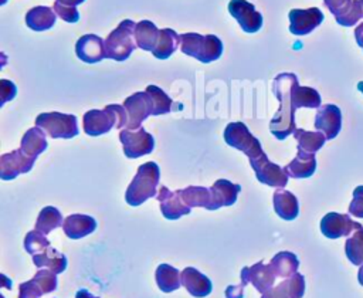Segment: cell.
<instances>
[{
  "label": "cell",
  "instance_id": "obj_1",
  "mask_svg": "<svg viewBox=\"0 0 363 298\" xmlns=\"http://www.w3.org/2000/svg\"><path fill=\"white\" fill-rule=\"evenodd\" d=\"M296 79L295 74L282 72L278 74L272 82V92L279 99L281 105L269 122V131L278 140L286 139L296 129L295 112L291 105V89Z\"/></svg>",
  "mask_w": 363,
  "mask_h": 298
},
{
  "label": "cell",
  "instance_id": "obj_2",
  "mask_svg": "<svg viewBox=\"0 0 363 298\" xmlns=\"http://www.w3.org/2000/svg\"><path fill=\"white\" fill-rule=\"evenodd\" d=\"M128 126V112L123 105L111 104L105 109H91L82 116L84 132L89 136H99L108 133L112 128L126 129Z\"/></svg>",
  "mask_w": 363,
  "mask_h": 298
},
{
  "label": "cell",
  "instance_id": "obj_3",
  "mask_svg": "<svg viewBox=\"0 0 363 298\" xmlns=\"http://www.w3.org/2000/svg\"><path fill=\"white\" fill-rule=\"evenodd\" d=\"M160 169L155 162L142 163L126 189L125 200L130 206H140L147 199L157 196Z\"/></svg>",
  "mask_w": 363,
  "mask_h": 298
},
{
  "label": "cell",
  "instance_id": "obj_4",
  "mask_svg": "<svg viewBox=\"0 0 363 298\" xmlns=\"http://www.w3.org/2000/svg\"><path fill=\"white\" fill-rule=\"evenodd\" d=\"M180 50L183 54L199 60L203 64L216 61L223 54V43L214 34L201 35L197 33L180 34Z\"/></svg>",
  "mask_w": 363,
  "mask_h": 298
},
{
  "label": "cell",
  "instance_id": "obj_5",
  "mask_svg": "<svg viewBox=\"0 0 363 298\" xmlns=\"http://www.w3.org/2000/svg\"><path fill=\"white\" fill-rule=\"evenodd\" d=\"M135 26L132 20H123L119 26L105 38L106 58L113 61H125L130 57L132 51L138 47L135 41Z\"/></svg>",
  "mask_w": 363,
  "mask_h": 298
},
{
  "label": "cell",
  "instance_id": "obj_6",
  "mask_svg": "<svg viewBox=\"0 0 363 298\" xmlns=\"http://www.w3.org/2000/svg\"><path fill=\"white\" fill-rule=\"evenodd\" d=\"M35 126L41 128L52 139H71L78 135L77 116L72 114L44 112L35 118Z\"/></svg>",
  "mask_w": 363,
  "mask_h": 298
},
{
  "label": "cell",
  "instance_id": "obj_7",
  "mask_svg": "<svg viewBox=\"0 0 363 298\" xmlns=\"http://www.w3.org/2000/svg\"><path fill=\"white\" fill-rule=\"evenodd\" d=\"M224 140L227 145L244 152L248 159H254L264 152L261 142L250 132L247 125L242 122L228 123L224 129Z\"/></svg>",
  "mask_w": 363,
  "mask_h": 298
},
{
  "label": "cell",
  "instance_id": "obj_8",
  "mask_svg": "<svg viewBox=\"0 0 363 298\" xmlns=\"http://www.w3.org/2000/svg\"><path fill=\"white\" fill-rule=\"evenodd\" d=\"M250 165L255 172L258 182L278 189L286 186L289 177L288 172L285 170V167H281L279 165L271 162L265 152L254 159H250Z\"/></svg>",
  "mask_w": 363,
  "mask_h": 298
},
{
  "label": "cell",
  "instance_id": "obj_9",
  "mask_svg": "<svg viewBox=\"0 0 363 298\" xmlns=\"http://www.w3.org/2000/svg\"><path fill=\"white\" fill-rule=\"evenodd\" d=\"M119 140L122 142L125 156L129 159L152 153L155 148V138L145 131V128H139L136 131L122 129L119 132Z\"/></svg>",
  "mask_w": 363,
  "mask_h": 298
},
{
  "label": "cell",
  "instance_id": "obj_10",
  "mask_svg": "<svg viewBox=\"0 0 363 298\" xmlns=\"http://www.w3.org/2000/svg\"><path fill=\"white\" fill-rule=\"evenodd\" d=\"M123 106L128 112L126 129H130V131H136L142 128V122L147 119L150 115H153V101L146 91L135 92L129 95L125 99Z\"/></svg>",
  "mask_w": 363,
  "mask_h": 298
},
{
  "label": "cell",
  "instance_id": "obj_11",
  "mask_svg": "<svg viewBox=\"0 0 363 298\" xmlns=\"http://www.w3.org/2000/svg\"><path fill=\"white\" fill-rule=\"evenodd\" d=\"M288 17L289 31L295 35H306L323 21V13L318 7L292 9Z\"/></svg>",
  "mask_w": 363,
  "mask_h": 298
},
{
  "label": "cell",
  "instance_id": "obj_12",
  "mask_svg": "<svg viewBox=\"0 0 363 298\" xmlns=\"http://www.w3.org/2000/svg\"><path fill=\"white\" fill-rule=\"evenodd\" d=\"M37 159L27 156L21 149H14L0 156V177L3 180H11L21 173H27L33 169Z\"/></svg>",
  "mask_w": 363,
  "mask_h": 298
},
{
  "label": "cell",
  "instance_id": "obj_13",
  "mask_svg": "<svg viewBox=\"0 0 363 298\" xmlns=\"http://www.w3.org/2000/svg\"><path fill=\"white\" fill-rule=\"evenodd\" d=\"M228 11L245 33H257L262 27V14L247 0H230Z\"/></svg>",
  "mask_w": 363,
  "mask_h": 298
},
{
  "label": "cell",
  "instance_id": "obj_14",
  "mask_svg": "<svg viewBox=\"0 0 363 298\" xmlns=\"http://www.w3.org/2000/svg\"><path fill=\"white\" fill-rule=\"evenodd\" d=\"M325 6L335 16L336 23L343 27H352L363 17L360 0H323Z\"/></svg>",
  "mask_w": 363,
  "mask_h": 298
},
{
  "label": "cell",
  "instance_id": "obj_15",
  "mask_svg": "<svg viewBox=\"0 0 363 298\" xmlns=\"http://www.w3.org/2000/svg\"><path fill=\"white\" fill-rule=\"evenodd\" d=\"M315 128L322 132L326 139L336 138L342 128V112L339 106L333 104L320 105L315 115Z\"/></svg>",
  "mask_w": 363,
  "mask_h": 298
},
{
  "label": "cell",
  "instance_id": "obj_16",
  "mask_svg": "<svg viewBox=\"0 0 363 298\" xmlns=\"http://www.w3.org/2000/svg\"><path fill=\"white\" fill-rule=\"evenodd\" d=\"M241 280L252 284L255 289L261 294L267 292L269 288H272L277 274L274 272L271 264H264L262 261L255 263L254 265L244 267L241 270Z\"/></svg>",
  "mask_w": 363,
  "mask_h": 298
},
{
  "label": "cell",
  "instance_id": "obj_17",
  "mask_svg": "<svg viewBox=\"0 0 363 298\" xmlns=\"http://www.w3.org/2000/svg\"><path fill=\"white\" fill-rule=\"evenodd\" d=\"M77 57L88 64H95L106 58L105 41L96 34H85L75 44Z\"/></svg>",
  "mask_w": 363,
  "mask_h": 298
},
{
  "label": "cell",
  "instance_id": "obj_18",
  "mask_svg": "<svg viewBox=\"0 0 363 298\" xmlns=\"http://www.w3.org/2000/svg\"><path fill=\"white\" fill-rule=\"evenodd\" d=\"M356 227V221L350 219L349 214H340L330 211L325 214L320 220V231L328 238H339L349 237Z\"/></svg>",
  "mask_w": 363,
  "mask_h": 298
},
{
  "label": "cell",
  "instance_id": "obj_19",
  "mask_svg": "<svg viewBox=\"0 0 363 298\" xmlns=\"http://www.w3.org/2000/svg\"><path fill=\"white\" fill-rule=\"evenodd\" d=\"M156 199L160 203V211L164 219L167 220H177L184 214L190 213V207H187L180 197L179 192H170L166 186H162L159 189V193Z\"/></svg>",
  "mask_w": 363,
  "mask_h": 298
},
{
  "label": "cell",
  "instance_id": "obj_20",
  "mask_svg": "<svg viewBox=\"0 0 363 298\" xmlns=\"http://www.w3.org/2000/svg\"><path fill=\"white\" fill-rule=\"evenodd\" d=\"M240 192H241L240 184L231 183L227 179L216 180L210 187V193H211L210 210H217L223 206H233Z\"/></svg>",
  "mask_w": 363,
  "mask_h": 298
},
{
  "label": "cell",
  "instance_id": "obj_21",
  "mask_svg": "<svg viewBox=\"0 0 363 298\" xmlns=\"http://www.w3.org/2000/svg\"><path fill=\"white\" fill-rule=\"evenodd\" d=\"M305 294V277L295 272L289 278H285L277 287L269 288L261 295V298H302Z\"/></svg>",
  "mask_w": 363,
  "mask_h": 298
},
{
  "label": "cell",
  "instance_id": "obj_22",
  "mask_svg": "<svg viewBox=\"0 0 363 298\" xmlns=\"http://www.w3.org/2000/svg\"><path fill=\"white\" fill-rule=\"evenodd\" d=\"M182 285L196 298L207 297L213 289L210 278L193 267H186L182 271Z\"/></svg>",
  "mask_w": 363,
  "mask_h": 298
},
{
  "label": "cell",
  "instance_id": "obj_23",
  "mask_svg": "<svg viewBox=\"0 0 363 298\" xmlns=\"http://www.w3.org/2000/svg\"><path fill=\"white\" fill-rule=\"evenodd\" d=\"M96 228V221L94 217L86 214H71L64 219L62 230L68 238L78 240L91 233Z\"/></svg>",
  "mask_w": 363,
  "mask_h": 298
},
{
  "label": "cell",
  "instance_id": "obj_24",
  "mask_svg": "<svg viewBox=\"0 0 363 298\" xmlns=\"http://www.w3.org/2000/svg\"><path fill=\"white\" fill-rule=\"evenodd\" d=\"M272 202H274V210L281 219L295 220L298 217L299 203L294 193L285 189H278L272 196Z\"/></svg>",
  "mask_w": 363,
  "mask_h": 298
},
{
  "label": "cell",
  "instance_id": "obj_25",
  "mask_svg": "<svg viewBox=\"0 0 363 298\" xmlns=\"http://www.w3.org/2000/svg\"><path fill=\"white\" fill-rule=\"evenodd\" d=\"M285 170L294 179L311 177L316 170L315 153H308L298 149L296 156L285 166Z\"/></svg>",
  "mask_w": 363,
  "mask_h": 298
},
{
  "label": "cell",
  "instance_id": "obj_26",
  "mask_svg": "<svg viewBox=\"0 0 363 298\" xmlns=\"http://www.w3.org/2000/svg\"><path fill=\"white\" fill-rule=\"evenodd\" d=\"M57 14L51 7L35 6L30 9L26 14V24L34 31H45L54 27Z\"/></svg>",
  "mask_w": 363,
  "mask_h": 298
},
{
  "label": "cell",
  "instance_id": "obj_27",
  "mask_svg": "<svg viewBox=\"0 0 363 298\" xmlns=\"http://www.w3.org/2000/svg\"><path fill=\"white\" fill-rule=\"evenodd\" d=\"M33 263H34V265L37 268L45 267V268L51 270L55 274L64 272L65 268H67V264H68L67 257L62 253H60L55 248H52L51 245L45 247L38 254H34L33 255Z\"/></svg>",
  "mask_w": 363,
  "mask_h": 298
},
{
  "label": "cell",
  "instance_id": "obj_28",
  "mask_svg": "<svg viewBox=\"0 0 363 298\" xmlns=\"http://www.w3.org/2000/svg\"><path fill=\"white\" fill-rule=\"evenodd\" d=\"M48 146V142H47V138H45V132L38 128V126H34V128H30L21 138V142H20V149L30 158H34L37 159L38 155H41Z\"/></svg>",
  "mask_w": 363,
  "mask_h": 298
},
{
  "label": "cell",
  "instance_id": "obj_29",
  "mask_svg": "<svg viewBox=\"0 0 363 298\" xmlns=\"http://www.w3.org/2000/svg\"><path fill=\"white\" fill-rule=\"evenodd\" d=\"M291 105H292L294 112L298 108H319L320 106V95L315 88L301 87L296 79L291 89Z\"/></svg>",
  "mask_w": 363,
  "mask_h": 298
},
{
  "label": "cell",
  "instance_id": "obj_30",
  "mask_svg": "<svg viewBox=\"0 0 363 298\" xmlns=\"http://www.w3.org/2000/svg\"><path fill=\"white\" fill-rule=\"evenodd\" d=\"M159 33H160V30L156 27V24L149 20H142V21L136 23L135 33H133L136 45L140 50L153 51L157 44V40H159Z\"/></svg>",
  "mask_w": 363,
  "mask_h": 298
},
{
  "label": "cell",
  "instance_id": "obj_31",
  "mask_svg": "<svg viewBox=\"0 0 363 298\" xmlns=\"http://www.w3.org/2000/svg\"><path fill=\"white\" fill-rule=\"evenodd\" d=\"M155 277H156V284H157L159 289L163 292L176 291L182 285V272L177 268H174L166 263L160 264L156 268Z\"/></svg>",
  "mask_w": 363,
  "mask_h": 298
},
{
  "label": "cell",
  "instance_id": "obj_32",
  "mask_svg": "<svg viewBox=\"0 0 363 298\" xmlns=\"http://www.w3.org/2000/svg\"><path fill=\"white\" fill-rule=\"evenodd\" d=\"M179 44H180V35L174 30L160 28L159 40L152 54L157 60H167L177 50Z\"/></svg>",
  "mask_w": 363,
  "mask_h": 298
},
{
  "label": "cell",
  "instance_id": "obj_33",
  "mask_svg": "<svg viewBox=\"0 0 363 298\" xmlns=\"http://www.w3.org/2000/svg\"><path fill=\"white\" fill-rule=\"evenodd\" d=\"M177 192L187 207H190V209L191 207H204V209L210 210V203H211L210 187L187 186Z\"/></svg>",
  "mask_w": 363,
  "mask_h": 298
},
{
  "label": "cell",
  "instance_id": "obj_34",
  "mask_svg": "<svg viewBox=\"0 0 363 298\" xmlns=\"http://www.w3.org/2000/svg\"><path fill=\"white\" fill-rule=\"evenodd\" d=\"M269 264L277 277H282L285 280L296 272L299 267V260L291 251H279L272 257Z\"/></svg>",
  "mask_w": 363,
  "mask_h": 298
},
{
  "label": "cell",
  "instance_id": "obj_35",
  "mask_svg": "<svg viewBox=\"0 0 363 298\" xmlns=\"http://www.w3.org/2000/svg\"><path fill=\"white\" fill-rule=\"evenodd\" d=\"M345 254L353 265H363V226L356 223L353 233L346 238Z\"/></svg>",
  "mask_w": 363,
  "mask_h": 298
},
{
  "label": "cell",
  "instance_id": "obj_36",
  "mask_svg": "<svg viewBox=\"0 0 363 298\" xmlns=\"http://www.w3.org/2000/svg\"><path fill=\"white\" fill-rule=\"evenodd\" d=\"M294 136L298 142V149L308 153H316L326 142V136L319 131L311 132L302 128H296Z\"/></svg>",
  "mask_w": 363,
  "mask_h": 298
},
{
  "label": "cell",
  "instance_id": "obj_37",
  "mask_svg": "<svg viewBox=\"0 0 363 298\" xmlns=\"http://www.w3.org/2000/svg\"><path fill=\"white\" fill-rule=\"evenodd\" d=\"M146 92L150 95L152 101H153V115H163L167 114L170 111H179L183 108V105L176 104L172 101V98L169 95H166V92L156 87V85H147Z\"/></svg>",
  "mask_w": 363,
  "mask_h": 298
},
{
  "label": "cell",
  "instance_id": "obj_38",
  "mask_svg": "<svg viewBox=\"0 0 363 298\" xmlns=\"http://www.w3.org/2000/svg\"><path fill=\"white\" fill-rule=\"evenodd\" d=\"M62 223H64V219H62L61 211L54 206H45L44 209H41V211L37 217L35 230H38L47 236L54 228H58L60 226L62 227Z\"/></svg>",
  "mask_w": 363,
  "mask_h": 298
},
{
  "label": "cell",
  "instance_id": "obj_39",
  "mask_svg": "<svg viewBox=\"0 0 363 298\" xmlns=\"http://www.w3.org/2000/svg\"><path fill=\"white\" fill-rule=\"evenodd\" d=\"M51 245L50 244V240L45 237V234H43L41 231L38 230H31L26 234V238H24V248L28 254L34 255V254H38L40 251H43L45 247Z\"/></svg>",
  "mask_w": 363,
  "mask_h": 298
},
{
  "label": "cell",
  "instance_id": "obj_40",
  "mask_svg": "<svg viewBox=\"0 0 363 298\" xmlns=\"http://www.w3.org/2000/svg\"><path fill=\"white\" fill-rule=\"evenodd\" d=\"M34 281L38 282V285L43 288L44 294H50L52 292L57 285H58V281H57V274L52 272L51 270L45 268V270H38L34 277H33Z\"/></svg>",
  "mask_w": 363,
  "mask_h": 298
},
{
  "label": "cell",
  "instance_id": "obj_41",
  "mask_svg": "<svg viewBox=\"0 0 363 298\" xmlns=\"http://www.w3.org/2000/svg\"><path fill=\"white\" fill-rule=\"evenodd\" d=\"M43 294V288L33 278L18 285V298H40Z\"/></svg>",
  "mask_w": 363,
  "mask_h": 298
},
{
  "label": "cell",
  "instance_id": "obj_42",
  "mask_svg": "<svg viewBox=\"0 0 363 298\" xmlns=\"http://www.w3.org/2000/svg\"><path fill=\"white\" fill-rule=\"evenodd\" d=\"M52 10L61 20H64L67 23H77L79 20V13H78L77 7H67V6H62L57 1H54Z\"/></svg>",
  "mask_w": 363,
  "mask_h": 298
},
{
  "label": "cell",
  "instance_id": "obj_43",
  "mask_svg": "<svg viewBox=\"0 0 363 298\" xmlns=\"http://www.w3.org/2000/svg\"><path fill=\"white\" fill-rule=\"evenodd\" d=\"M349 214L363 219V186H357L353 190V199L349 204Z\"/></svg>",
  "mask_w": 363,
  "mask_h": 298
},
{
  "label": "cell",
  "instance_id": "obj_44",
  "mask_svg": "<svg viewBox=\"0 0 363 298\" xmlns=\"http://www.w3.org/2000/svg\"><path fill=\"white\" fill-rule=\"evenodd\" d=\"M17 94V88L14 82L9 79H0V106H3L7 101L13 99Z\"/></svg>",
  "mask_w": 363,
  "mask_h": 298
},
{
  "label": "cell",
  "instance_id": "obj_45",
  "mask_svg": "<svg viewBox=\"0 0 363 298\" xmlns=\"http://www.w3.org/2000/svg\"><path fill=\"white\" fill-rule=\"evenodd\" d=\"M248 282L241 280V284L240 285H228L225 288V297L227 298H242L244 295V287L247 285Z\"/></svg>",
  "mask_w": 363,
  "mask_h": 298
},
{
  "label": "cell",
  "instance_id": "obj_46",
  "mask_svg": "<svg viewBox=\"0 0 363 298\" xmlns=\"http://www.w3.org/2000/svg\"><path fill=\"white\" fill-rule=\"evenodd\" d=\"M354 37H356L357 45H360L363 48V23L357 24V27L354 28Z\"/></svg>",
  "mask_w": 363,
  "mask_h": 298
},
{
  "label": "cell",
  "instance_id": "obj_47",
  "mask_svg": "<svg viewBox=\"0 0 363 298\" xmlns=\"http://www.w3.org/2000/svg\"><path fill=\"white\" fill-rule=\"evenodd\" d=\"M55 1L67 7H77L78 4H82L85 0H55Z\"/></svg>",
  "mask_w": 363,
  "mask_h": 298
},
{
  "label": "cell",
  "instance_id": "obj_48",
  "mask_svg": "<svg viewBox=\"0 0 363 298\" xmlns=\"http://www.w3.org/2000/svg\"><path fill=\"white\" fill-rule=\"evenodd\" d=\"M75 298H98V297H95V295H92L88 289H85V288H81L77 294H75Z\"/></svg>",
  "mask_w": 363,
  "mask_h": 298
},
{
  "label": "cell",
  "instance_id": "obj_49",
  "mask_svg": "<svg viewBox=\"0 0 363 298\" xmlns=\"http://www.w3.org/2000/svg\"><path fill=\"white\" fill-rule=\"evenodd\" d=\"M357 281L360 285H363V265L359 268V272H357Z\"/></svg>",
  "mask_w": 363,
  "mask_h": 298
},
{
  "label": "cell",
  "instance_id": "obj_50",
  "mask_svg": "<svg viewBox=\"0 0 363 298\" xmlns=\"http://www.w3.org/2000/svg\"><path fill=\"white\" fill-rule=\"evenodd\" d=\"M357 89L363 94V81H360V82H357Z\"/></svg>",
  "mask_w": 363,
  "mask_h": 298
},
{
  "label": "cell",
  "instance_id": "obj_51",
  "mask_svg": "<svg viewBox=\"0 0 363 298\" xmlns=\"http://www.w3.org/2000/svg\"><path fill=\"white\" fill-rule=\"evenodd\" d=\"M360 3H362V7H363V0H360Z\"/></svg>",
  "mask_w": 363,
  "mask_h": 298
}]
</instances>
